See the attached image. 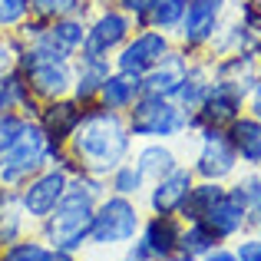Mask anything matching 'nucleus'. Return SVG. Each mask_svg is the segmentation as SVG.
Wrapping results in <instances>:
<instances>
[{
    "label": "nucleus",
    "mask_w": 261,
    "mask_h": 261,
    "mask_svg": "<svg viewBox=\"0 0 261 261\" xmlns=\"http://www.w3.org/2000/svg\"><path fill=\"white\" fill-rule=\"evenodd\" d=\"M218 238H215V231L208 228L205 222H182V235H178V251H175V258L178 261H198V258H205L212 248H218Z\"/></svg>",
    "instance_id": "a878e982"
},
{
    "label": "nucleus",
    "mask_w": 261,
    "mask_h": 261,
    "mask_svg": "<svg viewBox=\"0 0 261 261\" xmlns=\"http://www.w3.org/2000/svg\"><path fill=\"white\" fill-rule=\"evenodd\" d=\"M93 7H96L93 0H30L33 17H40V20H57V17H66V13H83V17H89Z\"/></svg>",
    "instance_id": "2f4dec72"
},
{
    "label": "nucleus",
    "mask_w": 261,
    "mask_h": 261,
    "mask_svg": "<svg viewBox=\"0 0 261 261\" xmlns=\"http://www.w3.org/2000/svg\"><path fill=\"white\" fill-rule=\"evenodd\" d=\"M208 89H212V66H208V57H192L189 70H185V80L178 83V89H175L172 99H175L182 109L195 113V109L205 102Z\"/></svg>",
    "instance_id": "b1692460"
},
{
    "label": "nucleus",
    "mask_w": 261,
    "mask_h": 261,
    "mask_svg": "<svg viewBox=\"0 0 261 261\" xmlns=\"http://www.w3.org/2000/svg\"><path fill=\"white\" fill-rule=\"evenodd\" d=\"M228 13H231V0H189L182 27L175 33V43L189 57H205L212 37L218 33V27Z\"/></svg>",
    "instance_id": "6e6552de"
},
{
    "label": "nucleus",
    "mask_w": 261,
    "mask_h": 261,
    "mask_svg": "<svg viewBox=\"0 0 261 261\" xmlns=\"http://www.w3.org/2000/svg\"><path fill=\"white\" fill-rule=\"evenodd\" d=\"M225 189H228L225 182H205V178H195L192 189H189V195H185V202H182V208H178V218H182V222H202V218L208 215L212 205L225 195Z\"/></svg>",
    "instance_id": "393cba45"
},
{
    "label": "nucleus",
    "mask_w": 261,
    "mask_h": 261,
    "mask_svg": "<svg viewBox=\"0 0 261 261\" xmlns=\"http://www.w3.org/2000/svg\"><path fill=\"white\" fill-rule=\"evenodd\" d=\"M136 20L122 10L119 4H96L86 20V40L76 57H96V60H113L119 46L133 37Z\"/></svg>",
    "instance_id": "423d86ee"
},
{
    "label": "nucleus",
    "mask_w": 261,
    "mask_h": 261,
    "mask_svg": "<svg viewBox=\"0 0 261 261\" xmlns=\"http://www.w3.org/2000/svg\"><path fill=\"white\" fill-rule=\"evenodd\" d=\"M146 178H142V172L136 169L133 159L119 162V166L113 169V172L106 175V189L113 192V195H126V198H142L146 195Z\"/></svg>",
    "instance_id": "c756f323"
},
{
    "label": "nucleus",
    "mask_w": 261,
    "mask_h": 261,
    "mask_svg": "<svg viewBox=\"0 0 261 261\" xmlns=\"http://www.w3.org/2000/svg\"><path fill=\"white\" fill-rule=\"evenodd\" d=\"M189 109H182L172 96H152L142 93L136 106L126 113V126L136 142L159 139V142H175L189 139Z\"/></svg>",
    "instance_id": "39448f33"
},
{
    "label": "nucleus",
    "mask_w": 261,
    "mask_h": 261,
    "mask_svg": "<svg viewBox=\"0 0 261 261\" xmlns=\"http://www.w3.org/2000/svg\"><path fill=\"white\" fill-rule=\"evenodd\" d=\"M258 70H261V63H258Z\"/></svg>",
    "instance_id": "a18cd8bd"
},
{
    "label": "nucleus",
    "mask_w": 261,
    "mask_h": 261,
    "mask_svg": "<svg viewBox=\"0 0 261 261\" xmlns=\"http://www.w3.org/2000/svg\"><path fill=\"white\" fill-rule=\"evenodd\" d=\"M46 261H80V255L63 251V248H50V251H46Z\"/></svg>",
    "instance_id": "a19ab883"
},
{
    "label": "nucleus",
    "mask_w": 261,
    "mask_h": 261,
    "mask_svg": "<svg viewBox=\"0 0 261 261\" xmlns=\"http://www.w3.org/2000/svg\"><path fill=\"white\" fill-rule=\"evenodd\" d=\"M30 13H33L30 0H0V30L4 33H17Z\"/></svg>",
    "instance_id": "72a5a7b5"
},
{
    "label": "nucleus",
    "mask_w": 261,
    "mask_h": 261,
    "mask_svg": "<svg viewBox=\"0 0 261 261\" xmlns=\"http://www.w3.org/2000/svg\"><path fill=\"white\" fill-rule=\"evenodd\" d=\"M73 70H76V76H73V93L70 96L80 102V106H93L102 83H106V76L113 73V60L73 57Z\"/></svg>",
    "instance_id": "412c9836"
},
{
    "label": "nucleus",
    "mask_w": 261,
    "mask_h": 261,
    "mask_svg": "<svg viewBox=\"0 0 261 261\" xmlns=\"http://www.w3.org/2000/svg\"><path fill=\"white\" fill-rule=\"evenodd\" d=\"M17 70L27 76L30 93L37 96L40 102L63 99V96L73 93V76H76L73 60H40V57H30L27 50H20Z\"/></svg>",
    "instance_id": "9b49d317"
},
{
    "label": "nucleus",
    "mask_w": 261,
    "mask_h": 261,
    "mask_svg": "<svg viewBox=\"0 0 261 261\" xmlns=\"http://www.w3.org/2000/svg\"><path fill=\"white\" fill-rule=\"evenodd\" d=\"M251 231H255V235L261 238V222H255V225H251Z\"/></svg>",
    "instance_id": "37998d69"
},
{
    "label": "nucleus",
    "mask_w": 261,
    "mask_h": 261,
    "mask_svg": "<svg viewBox=\"0 0 261 261\" xmlns=\"http://www.w3.org/2000/svg\"><path fill=\"white\" fill-rule=\"evenodd\" d=\"M185 7H189V0H159V4L152 7V13H149L146 27H152V30H162V33H169V37H175L178 27H182Z\"/></svg>",
    "instance_id": "7c9ffc66"
},
{
    "label": "nucleus",
    "mask_w": 261,
    "mask_h": 261,
    "mask_svg": "<svg viewBox=\"0 0 261 261\" xmlns=\"http://www.w3.org/2000/svg\"><path fill=\"white\" fill-rule=\"evenodd\" d=\"M23 126H27V116L23 113H13V109H10V113L0 116V152H4V149L17 139Z\"/></svg>",
    "instance_id": "c9c22d12"
},
{
    "label": "nucleus",
    "mask_w": 261,
    "mask_h": 261,
    "mask_svg": "<svg viewBox=\"0 0 261 261\" xmlns=\"http://www.w3.org/2000/svg\"><path fill=\"white\" fill-rule=\"evenodd\" d=\"M231 248H235L238 261H261V238L255 235V231H245L242 238H235Z\"/></svg>",
    "instance_id": "e433bc0d"
},
{
    "label": "nucleus",
    "mask_w": 261,
    "mask_h": 261,
    "mask_svg": "<svg viewBox=\"0 0 261 261\" xmlns=\"http://www.w3.org/2000/svg\"><path fill=\"white\" fill-rule=\"evenodd\" d=\"M245 113H251L255 119L261 122V80L255 86H251V93H248V99H245Z\"/></svg>",
    "instance_id": "58836bf2"
},
{
    "label": "nucleus",
    "mask_w": 261,
    "mask_h": 261,
    "mask_svg": "<svg viewBox=\"0 0 261 261\" xmlns=\"http://www.w3.org/2000/svg\"><path fill=\"white\" fill-rule=\"evenodd\" d=\"M133 146H136V139L126 126V116L109 113V109L93 102V106H86L76 133L66 142V152L73 155V162L83 172L106 178L119 162H126L133 155Z\"/></svg>",
    "instance_id": "f257e3e1"
},
{
    "label": "nucleus",
    "mask_w": 261,
    "mask_h": 261,
    "mask_svg": "<svg viewBox=\"0 0 261 261\" xmlns=\"http://www.w3.org/2000/svg\"><path fill=\"white\" fill-rule=\"evenodd\" d=\"M208 66H212V80L242 89L245 96H248L251 86L261 80L258 60L251 57L248 50H242V53H225V57H208Z\"/></svg>",
    "instance_id": "f3484780"
},
{
    "label": "nucleus",
    "mask_w": 261,
    "mask_h": 261,
    "mask_svg": "<svg viewBox=\"0 0 261 261\" xmlns=\"http://www.w3.org/2000/svg\"><path fill=\"white\" fill-rule=\"evenodd\" d=\"M189 63H192V57L175 43L172 50L162 57V63H155L152 70L142 76V89H146V93H152V96H175L178 83L185 80Z\"/></svg>",
    "instance_id": "6ab92c4d"
},
{
    "label": "nucleus",
    "mask_w": 261,
    "mask_h": 261,
    "mask_svg": "<svg viewBox=\"0 0 261 261\" xmlns=\"http://www.w3.org/2000/svg\"><path fill=\"white\" fill-rule=\"evenodd\" d=\"M33 228H37V225L27 218L23 205H20L17 189H7V185H0V248L20 242V238H27Z\"/></svg>",
    "instance_id": "5701e85b"
},
{
    "label": "nucleus",
    "mask_w": 261,
    "mask_h": 261,
    "mask_svg": "<svg viewBox=\"0 0 261 261\" xmlns=\"http://www.w3.org/2000/svg\"><path fill=\"white\" fill-rule=\"evenodd\" d=\"M70 182H73V175L66 172L60 162H53V166H46V169H40L33 178H27L23 185L17 189V195H20V205H23V212H27V218H30L33 225H40L46 215H50L53 208H57V202L66 195V189H70Z\"/></svg>",
    "instance_id": "9d476101"
},
{
    "label": "nucleus",
    "mask_w": 261,
    "mask_h": 261,
    "mask_svg": "<svg viewBox=\"0 0 261 261\" xmlns=\"http://www.w3.org/2000/svg\"><path fill=\"white\" fill-rule=\"evenodd\" d=\"M4 113H10V106H7V99H4V93H0V116Z\"/></svg>",
    "instance_id": "79ce46f5"
},
{
    "label": "nucleus",
    "mask_w": 261,
    "mask_h": 261,
    "mask_svg": "<svg viewBox=\"0 0 261 261\" xmlns=\"http://www.w3.org/2000/svg\"><path fill=\"white\" fill-rule=\"evenodd\" d=\"M20 40L13 37V33H0V76H7V73L17 70L20 63Z\"/></svg>",
    "instance_id": "f704fd0d"
},
{
    "label": "nucleus",
    "mask_w": 261,
    "mask_h": 261,
    "mask_svg": "<svg viewBox=\"0 0 261 261\" xmlns=\"http://www.w3.org/2000/svg\"><path fill=\"white\" fill-rule=\"evenodd\" d=\"M46 251H50V245H46L37 231H30L27 238L0 248V261H46Z\"/></svg>",
    "instance_id": "473e14b6"
},
{
    "label": "nucleus",
    "mask_w": 261,
    "mask_h": 261,
    "mask_svg": "<svg viewBox=\"0 0 261 261\" xmlns=\"http://www.w3.org/2000/svg\"><path fill=\"white\" fill-rule=\"evenodd\" d=\"M142 202L139 198H126V195H106L96 202L93 212V225H89V242L86 251H102V255H119L142 228Z\"/></svg>",
    "instance_id": "7ed1b4c3"
},
{
    "label": "nucleus",
    "mask_w": 261,
    "mask_h": 261,
    "mask_svg": "<svg viewBox=\"0 0 261 261\" xmlns=\"http://www.w3.org/2000/svg\"><path fill=\"white\" fill-rule=\"evenodd\" d=\"M228 142L235 149L242 169H261V122L251 113H242L238 119H231L225 126Z\"/></svg>",
    "instance_id": "aec40b11"
},
{
    "label": "nucleus",
    "mask_w": 261,
    "mask_h": 261,
    "mask_svg": "<svg viewBox=\"0 0 261 261\" xmlns=\"http://www.w3.org/2000/svg\"><path fill=\"white\" fill-rule=\"evenodd\" d=\"M258 37H251V30L242 23L238 17H225L222 27H218V33L212 37L208 50H205V57H225V53H242L248 50L251 43H255Z\"/></svg>",
    "instance_id": "bb28decb"
},
{
    "label": "nucleus",
    "mask_w": 261,
    "mask_h": 261,
    "mask_svg": "<svg viewBox=\"0 0 261 261\" xmlns=\"http://www.w3.org/2000/svg\"><path fill=\"white\" fill-rule=\"evenodd\" d=\"M113 261H116V258H113Z\"/></svg>",
    "instance_id": "09e8293b"
},
{
    "label": "nucleus",
    "mask_w": 261,
    "mask_h": 261,
    "mask_svg": "<svg viewBox=\"0 0 261 261\" xmlns=\"http://www.w3.org/2000/svg\"><path fill=\"white\" fill-rule=\"evenodd\" d=\"M245 99H248V96H245L242 89L212 80V89H208V96H205V102L189 116V136L202 133V129H208V126L225 129L231 119H238V116L245 113Z\"/></svg>",
    "instance_id": "f8f14e48"
},
{
    "label": "nucleus",
    "mask_w": 261,
    "mask_h": 261,
    "mask_svg": "<svg viewBox=\"0 0 261 261\" xmlns=\"http://www.w3.org/2000/svg\"><path fill=\"white\" fill-rule=\"evenodd\" d=\"M86 20H89V17H83V13H66V17L50 20V33H53V40H57V43L63 46L66 53H73V57L83 50V40H86Z\"/></svg>",
    "instance_id": "c85d7f7f"
},
{
    "label": "nucleus",
    "mask_w": 261,
    "mask_h": 261,
    "mask_svg": "<svg viewBox=\"0 0 261 261\" xmlns=\"http://www.w3.org/2000/svg\"><path fill=\"white\" fill-rule=\"evenodd\" d=\"M83 113H86V106H80L73 96H63V99L40 102V113L33 116V122L43 129V136L53 142V146L66 149V142H70L73 133H76Z\"/></svg>",
    "instance_id": "4468645a"
},
{
    "label": "nucleus",
    "mask_w": 261,
    "mask_h": 261,
    "mask_svg": "<svg viewBox=\"0 0 261 261\" xmlns=\"http://www.w3.org/2000/svg\"><path fill=\"white\" fill-rule=\"evenodd\" d=\"M198 261H238L235 258V248L231 245H218V248H212L205 258H198Z\"/></svg>",
    "instance_id": "ea45409f"
},
{
    "label": "nucleus",
    "mask_w": 261,
    "mask_h": 261,
    "mask_svg": "<svg viewBox=\"0 0 261 261\" xmlns=\"http://www.w3.org/2000/svg\"><path fill=\"white\" fill-rule=\"evenodd\" d=\"M96 202H99V198H96L93 192H86L83 185L73 178L66 195L57 202V208H53L33 231H37L50 248H63V251H73V255H83L86 242H89V225H93Z\"/></svg>",
    "instance_id": "f03ea898"
},
{
    "label": "nucleus",
    "mask_w": 261,
    "mask_h": 261,
    "mask_svg": "<svg viewBox=\"0 0 261 261\" xmlns=\"http://www.w3.org/2000/svg\"><path fill=\"white\" fill-rule=\"evenodd\" d=\"M116 4H119L122 10H126L129 17L136 20V27H146L149 13H152V7L159 4V0H116Z\"/></svg>",
    "instance_id": "4c0bfd02"
},
{
    "label": "nucleus",
    "mask_w": 261,
    "mask_h": 261,
    "mask_svg": "<svg viewBox=\"0 0 261 261\" xmlns=\"http://www.w3.org/2000/svg\"><path fill=\"white\" fill-rule=\"evenodd\" d=\"M129 159L136 162V169L142 172V178H146V182H159L162 175L175 172V169L182 166V159H178V152H175L172 142H159V139L136 142Z\"/></svg>",
    "instance_id": "a211bd4d"
},
{
    "label": "nucleus",
    "mask_w": 261,
    "mask_h": 261,
    "mask_svg": "<svg viewBox=\"0 0 261 261\" xmlns=\"http://www.w3.org/2000/svg\"><path fill=\"white\" fill-rule=\"evenodd\" d=\"M93 4H113V0H93Z\"/></svg>",
    "instance_id": "c03bdc74"
},
{
    "label": "nucleus",
    "mask_w": 261,
    "mask_h": 261,
    "mask_svg": "<svg viewBox=\"0 0 261 261\" xmlns=\"http://www.w3.org/2000/svg\"><path fill=\"white\" fill-rule=\"evenodd\" d=\"M178 235H182V218L178 215H149L146 212L136 238L146 245L152 261H172L178 251Z\"/></svg>",
    "instance_id": "2eb2a0df"
},
{
    "label": "nucleus",
    "mask_w": 261,
    "mask_h": 261,
    "mask_svg": "<svg viewBox=\"0 0 261 261\" xmlns=\"http://www.w3.org/2000/svg\"><path fill=\"white\" fill-rule=\"evenodd\" d=\"M0 93H4L7 106H10L13 113H23L27 119H33V116L40 113V99L30 93V83H27V76L20 70L0 76Z\"/></svg>",
    "instance_id": "cd10ccee"
},
{
    "label": "nucleus",
    "mask_w": 261,
    "mask_h": 261,
    "mask_svg": "<svg viewBox=\"0 0 261 261\" xmlns=\"http://www.w3.org/2000/svg\"><path fill=\"white\" fill-rule=\"evenodd\" d=\"M0 33H4V30H0Z\"/></svg>",
    "instance_id": "de8ad7c7"
},
{
    "label": "nucleus",
    "mask_w": 261,
    "mask_h": 261,
    "mask_svg": "<svg viewBox=\"0 0 261 261\" xmlns=\"http://www.w3.org/2000/svg\"><path fill=\"white\" fill-rule=\"evenodd\" d=\"M192 182H195V172L189 169V162H182L175 172L162 175L159 182H149L146 195H142L139 202L146 205L149 215H178V208H182Z\"/></svg>",
    "instance_id": "ddd939ff"
},
{
    "label": "nucleus",
    "mask_w": 261,
    "mask_h": 261,
    "mask_svg": "<svg viewBox=\"0 0 261 261\" xmlns=\"http://www.w3.org/2000/svg\"><path fill=\"white\" fill-rule=\"evenodd\" d=\"M60 155H63V149L53 146L33 119H27V126L20 129V136L0 152V185L20 189L27 178H33L40 169L53 166Z\"/></svg>",
    "instance_id": "20e7f679"
},
{
    "label": "nucleus",
    "mask_w": 261,
    "mask_h": 261,
    "mask_svg": "<svg viewBox=\"0 0 261 261\" xmlns=\"http://www.w3.org/2000/svg\"><path fill=\"white\" fill-rule=\"evenodd\" d=\"M202 222L208 225L212 231H215V238H218L222 245H228V242H235V238H242L245 231H251L248 212H245V205L238 202V198L231 195L228 189H225V195L208 208V215H205Z\"/></svg>",
    "instance_id": "dca6fc26"
},
{
    "label": "nucleus",
    "mask_w": 261,
    "mask_h": 261,
    "mask_svg": "<svg viewBox=\"0 0 261 261\" xmlns=\"http://www.w3.org/2000/svg\"><path fill=\"white\" fill-rule=\"evenodd\" d=\"M195 139V155H192L189 169L195 172V178H205V182H225L242 172V162H238L235 149L228 142V133L218 126H208L202 133L192 136Z\"/></svg>",
    "instance_id": "0eeeda50"
},
{
    "label": "nucleus",
    "mask_w": 261,
    "mask_h": 261,
    "mask_svg": "<svg viewBox=\"0 0 261 261\" xmlns=\"http://www.w3.org/2000/svg\"><path fill=\"white\" fill-rule=\"evenodd\" d=\"M172 261H178V258H172Z\"/></svg>",
    "instance_id": "49530a36"
},
{
    "label": "nucleus",
    "mask_w": 261,
    "mask_h": 261,
    "mask_svg": "<svg viewBox=\"0 0 261 261\" xmlns=\"http://www.w3.org/2000/svg\"><path fill=\"white\" fill-rule=\"evenodd\" d=\"M146 93L142 89V76H129V73H119L113 70L106 76V83H102L99 96H96V106L109 109V113H122L126 116L129 109L136 106V99Z\"/></svg>",
    "instance_id": "4be33fe9"
},
{
    "label": "nucleus",
    "mask_w": 261,
    "mask_h": 261,
    "mask_svg": "<svg viewBox=\"0 0 261 261\" xmlns=\"http://www.w3.org/2000/svg\"><path fill=\"white\" fill-rule=\"evenodd\" d=\"M172 46H175V37H169L162 30H152V27H136L133 37L113 57V70L129 73V76H146L155 63H162V57Z\"/></svg>",
    "instance_id": "1a4fd4ad"
}]
</instances>
